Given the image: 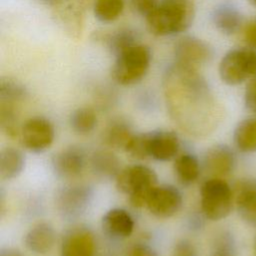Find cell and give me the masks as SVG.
Returning <instances> with one entry per match:
<instances>
[{
	"instance_id": "1",
	"label": "cell",
	"mask_w": 256,
	"mask_h": 256,
	"mask_svg": "<svg viewBox=\"0 0 256 256\" xmlns=\"http://www.w3.org/2000/svg\"><path fill=\"white\" fill-rule=\"evenodd\" d=\"M196 8L193 0H159L146 17L147 28L155 36H168L186 31L193 23Z\"/></svg>"
},
{
	"instance_id": "2",
	"label": "cell",
	"mask_w": 256,
	"mask_h": 256,
	"mask_svg": "<svg viewBox=\"0 0 256 256\" xmlns=\"http://www.w3.org/2000/svg\"><path fill=\"white\" fill-rule=\"evenodd\" d=\"M115 183L118 191L128 196L131 206L142 208L146 206L151 192L158 185V177L152 168L134 164L122 168Z\"/></svg>"
},
{
	"instance_id": "3",
	"label": "cell",
	"mask_w": 256,
	"mask_h": 256,
	"mask_svg": "<svg viewBox=\"0 0 256 256\" xmlns=\"http://www.w3.org/2000/svg\"><path fill=\"white\" fill-rule=\"evenodd\" d=\"M152 60L150 48L137 44L115 57L111 69L113 80L122 86L140 82L147 74Z\"/></svg>"
},
{
	"instance_id": "4",
	"label": "cell",
	"mask_w": 256,
	"mask_h": 256,
	"mask_svg": "<svg viewBox=\"0 0 256 256\" xmlns=\"http://www.w3.org/2000/svg\"><path fill=\"white\" fill-rule=\"evenodd\" d=\"M232 187L223 179L210 177L200 187V207L204 217L219 221L230 215L234 208Z\"/></svg>"
},
{
	"instance_id": "5",
	"label": "cell",
	"mask_w": 256,
	"mask_h": 256,
	"mask_svg": "<svg viewBox=\"0 0 256 256\" xmlns=\"http://www.w3.org/2000/svg\"><path fill=\"white\" fill-rule=\"evenodd\" d=\"M218 72L221 80L229 86L256 77V51L250 48L229 50L219 63Z\"/></svg>"
},
{
	"instance_id": "6",
	"label": "cell",
	"mask_w": 256,
	"mask_h": 256,
	"mask_svg": "<svg viewBox=\"0 0 256 256\" xmlns=\"http://www.w3.org/2000/svg\"><path fill=\"white\" fill-rule=\"evenodd\" d=\"M52 8L56 23L70 37L79 38L84 27L87 0H40Z\"/></svg>"
},
{
	"instance_id": "7",
	"label": "cell",
	"mask_w": 256,
	"mask_h": 256,
	"mask_svg": "<svg viewBox=\"0 0 256 256\" xmlns=\"http://www.w3.org/2000/svg\"><path fill=\"white\" fill-rule=\"evenodd\" d=\"M20 138L28 151L41 153L52 145L55 139V129L49 119L42 116L31 117L22 124Z\"/></svg>"
},
{
	"instance_id": "8",
	"label": "cell",
	"mask_w": 256,
	"mask_h": 256,
	"mask_svg": "<svg viewBox=\"0 0 256 256\" xmlns=\"http://www.w3.org/2000/svg\"><path fill=\"white\" fill-rule=\"evenodd\" d=\"M183 202L180 190L171 184L157 185L151 192L147 203V210L157 218H170L181 208Z\"/></svg>"
},
{
	"instance_id": "9",
	"label": "cell",
	"mask_w": 256,
	"mask_h": 256,
	"mask_svg": "<svg viewBox=\"0 0 256 256\" xmlns=\"http://www.w3.org/2000/svg\"><path fill=\"white\" fill-rule=\"evenodd\" d=\"M213 48L204 40L195 36H184L174 46L175 62L198 68L213 58Z\"/></svg>"
},
{
	"instance_id": "10",
	"label": "cell",
	"mask_w": 256,
	"mask_h": 256,
	"mask_svg": "<svg viewBox=\"0 0 256 256\" xmlns=\"http://www.w3.org/2000/svg\"><path fill=\"white\" fill-rule=\"evenodd\" d=\"M236 167V155L227 144L218 143L209 147L203 157V168L211 176L223 178Z\"/></svg>"
},
{
	"instance_id": "11",
	"label": "cell",
	"mask_w": 256,
	"mask_h": 256,
	"mask_svg": "<svg viewBox=\"0 0 256 256\" xmlns=\"http://www.w3.org/2000/svg\"><path fill=\"white\" fill-rule=\"evenodd\" d=\"M232 189L234 204L240 218L249 226L256 227V180L239 179Z\"/></svg>"
},
{
	"instance_id": "12",
	"label": "cell",
	"mask_w": 256,
	"mask_h": 256,
	"mask_svg": "<svg viewBox=\"0 0 256 256\" xmlns=\"http://www.w3.org/2000/svg\"><path fill=\"white\" fill-rule=\"evenodd\" d=\"M96 240L92 231L84 226L68 230L61 242L60 256H95Z\"/></svg>"
},
{
	"instance_id": "13",
	"label": "cell",
	"mask_w": 256,
	"mask_h": 256,
	"mask_svg": "<svg viewBox=\"0 0 256 256\" xmlns=\"http://www.w3.org/2000/svg\"><path fill=\"white\" fill-rule=\"evenodd\" d=\"M51 165L58 177L64 179L76 178L85 168L86 154L79 146H69L54 154Z\"/></svg>"
},
{
	"instance_id": "14",
	"label": "cell",
	"mask_w": 256,
	"mask_h": 256,
	"mask_svg": "<svg viewBox=\"0 0 256 256\" xmlns=\"http://www.w3.org/2000/svg\"><path fill=\"white\" fill-rule=\"evenodd\" d=\"M92 193L88 186L70 185L64 187L57 196V206L65 217H76L83 213L89 202Z\"/></svg>"
},
{
	"instance_id": "15",
	"label": "cell",
	"mask_w": 256,
	"mask_h": 256,
	"mask_svg": "<svg viewBox=\"0 0 256 256\" xmlns=\"http://www.w3.org/2000/svg\"><path fill=\"white\" fill-rule=\"evenodd\" d=\"M180 140L172 130L158 129L149 131V158L167 162L178 156Z\"/></svg>"
},
{
	"instance_id": "16",
	"label": "cell",
	"mask_w": 256,
	"mask_h": 256,
	"mask_svg": "<svg viewBox=\"0 0 256 256\" xmlns=\"http://www.w3.org/2000/svg\"><path fill=\"white\" fill-rule=\"evenodd\" d=\"M101 228L108 237L123 240L133 233L134 219L127 210L112 208L102 216Z\"/></svg>"
},
{
	"instance_id": "17",
	"label": "cell",
	"mask_w": 256,
	"mask_h": 256,
	"mask_svg": "<svg viewBox=\"0 0 256 256\" xmlns=\"http://www.w3.org/2000/svg\"><path fill=\"white\" fill-rule=\"evenodd\" d=\"M56 233L49 222L33 225L24 236L25 247L35 254H46L54 246Z\"/></svg>"
},
{
	"instance_id": "18",
	"label": "cell",
	"mask_w": 256,
	"mask_h": 256,
	"mask_svg": "<svg viewBox=\"0 0 256 256\" xmlns=\"http://www.w3.org/2000/svg\"><path fill=\"white\" fill-rule=\"evenodd\" d=\"M211 18L216 29L225 35L235 34L243 25L242 14L230 4H220L215 7Z\"/></svg>"
},
{
	"instance_id": "19",
	"label": "cell",
	"mask_w": 256,
	"mask_h": 256,
	"mask_svg": "<svg viewBox=\"0 0 256 256\" xmlns=\"http://www.w3.org/2000/svg\"><path fill=\"white\" fill-rule=\"evenodd\" d=\"M134 134L131 126L126 121L115 119L103 130L102 141L110 149L125 151Z\"/></svg>"
},
{
	"instance_id": "20",
	"label": "cell",
	"mask_w": 256,
	"mask_h": 256,
	"mask_svg": "<svg viewBox=\"0 0 256 256\" xmlns=\"http://www.w3.org/2000/svg\"><path fill=\"white\" fill-rule=\"evenodd\" d=\"M233 144L241 153L256 152V117L241 120L233 131Z\"/></svg>"
},
{
	"instance_id": "21",
	"label": "cell",
	"mask_w": 256,
	"mask_h": 256,
	"mask_svg": "<svg viewBox=\"0 0 256 256\" xmlns=\"http://www.w3.org/2000/svg\"><path fill=\"white\" fill-rule=\"evenodd\" d=\"M26 158L23 152L15 147H4L0 151V178L12 180L24 170Z\"/></svg>"
},
{
	"instance_id": "22",
	"label": "cell",
	"mask_w": 256,
	"mask_h": 256,
	"mask_svg": "<svg viewBox=\"0 0 256 256\" xmlns=\"http://www.w3.org/2000/svg\"><path fill=\"white\" fill-rule=\"evenodd\" d=\"M90 164L94 174L102 179L116 178L121 170L118 157L107 149L95 151L90 158Z\"/></svg>"
},
{
	"instance_id": "23",
	"label": "cell",
	"mask_w": 256,
	"mask_h": 256,
	"mask_svg": "<svg viewBox=\"0 0 256 256\" xmlns=\"http://www.w3.org/2000/svg\"><path fill=\"white\" fill-rule=\"evenodd\" d=\"M173 170L177 180L182 185H191L198 179L201 165L194 154L183 153L174 159Z\"/></svg>"
},
{
	"instance_id": "24",
	"label": "cell",
	"mask_w": 256,
	"mask_h": 256,
	"mask_svg": "<svg viewBox=\"0 0 256 256\" xmlns=\"http://www.w3.org/2000/svg\"><path fill=\"white\" fill-rule=\"evenodd\" d=\"M104 41L108 50L115 57L125 50L139 44L137 32L128 28L120 29L119 31L112 34H106Z\"/></svg>"
},
{
	"instance_id": "25",
	"label": "cell",
	"mask_w": 256,
	"mask_h": 256,
	"mask_svg": "<svg viewBox=\"0 0 256 256\" xmlns=\"http://www.w3.org/2000/svg\"><path fill=\"white\" fill-rule=\"evenodd\" d=\"M69 123L75 133L80 135L89 134L97 125L96 112L87 106L79 107L70 114Z\"/></svg>"
},
{
	"instance_id": "26",
	"label": "cell",
	"mask_w": 256,
	"mask_h": 256,
	"mask_svg": "<svg viewBox=\"0 0 256 256\" xmlns=\"http://www.w3.org/2000/svg\"><path fill=\"white\" fill-rule=\"evenodd\" d=\"M1 131L9 138L20 136L21 126L18 124V114L15 104L0 102Z\"/></svg>"
},
{
	"instance_id": "27",
	"label": "cell",
	"mask_w": 256,
	"mask_h": 256,
	"mask_svg": "<svg viewBox=\"0 0 256 256\" xmlns=\"http://www.w3.org/2000/svg\"><path fill=\"white\" fill-rule=\"evenodd\" d=\"M124 10V0H94L93 13L101 22H112Z\"/></svg>"
},
{
	"instance_id": "28",
	"label": "cell",
	"mask_w": 256,
	"mask_h": 256,
	"mask_svg": "<svg viewBox=\"0 0 256 256\" xmlns=\"http://www.w3.org/2000/svg\"><path fill=\"white\" fill-rule=\"evenodd\" d=\"M26 87L19 81L11 78H3L0 81V102L17 105L27 97Z\"/></svg>"
},
{
	"instance_id": "29",
	"label": "cell",
	"mask_w": 256,
	"mask_h": 256,
	"mask_svg": "<svg viewBox=\"0 0 256 256\" xmlns=\"http://www.w3.org/2000/svg\"><path fill=\"white\" fill-rule=\"evenodd\" d=\"M125 152L134 159L144 160L149 158V132L135 133Z\"/></svg>"
},
{
	"instance_id": "30",
	"label": "cell",
	"mask_w": 256,
	"mask_h": 256,
	"mask_svg": "<svg viewBox=\"0 0 256 256\" xmlns=\"http://www.w3.org/2000/svg\"><path fill=\"white\" fill-rule=\"evenodd\" d=\"M211 256H235V242L231 234L224 232L219 235Z\"/></svg>"
},
{
	"instance_id": "31",
	"label": "cell",
	"mask_w": 256,
	"mask_h": 256,
	"mask_svg": "<svg viewBox=\"0 0 256 256\" xmlns=\"http://www.w3.org/2000/svg\"><path fill=\"white\" fill-rule=\"evenodd\" d=\"M244 105L248 111L256 114V78L250 79L246 85L244 92Z\"/></svg>"
},
{
	"instance_id": "32",
	"label": "cell",
	"mask_w": 256,
	"mask_h": 256,
	"mask_svg": "<svg viewBox=\"0 0 256 256\" xmlns=\"http://www.w3.org/2000/svg\"><path fill=\"white\" fill-rule=\"evenodd\" d=\"M133 9L141 16L148 17L157 7L159 0H130Z\"/></svg>"
},
{
	"instance_id": "33",
	"label": "cell",
	"mask_w": 256,
	"mask_h": 256,
	"mask_svg": "<svg viewBox=\"0 0 256 256\" xmlns=\"http://www.w3.org/2000/svg\"><path fill=\"white\" fill-rule=\"evenodd\" d=\"M172 256H198V253L195 245L190 240L181 239L175 244Z\"/></svg>"
},
{
	"instance_id": "34",
	"label": "cell",
	"mask_w": 256,
	"mask_h": 256,
	"mask_svg": "<svg viewBox=\"0 0 256 256\" xmlns=\"http://www.w3.org/2000/svg\"><path fill=\"white\" fill-rule=\"evenodd\" d=\"M126 256H158V255L151 246L144 243H136L128 249Z\"/></svg>"
},
{
	"instance_id": "35",
	"label": "cell",
	"mask_w": 256,
	"mask_h": 256,
	"mask_svg": "<svg viewBox=\"0 0 256 256\" xmlns=\"http://www.w3.org/2000/svg\"><path fill=\"white\" fill-rule=\"evenodd\" d=\"M243 36L250 48L256 49V19L245 26Z\"/></svg>"
},
{
	"instance_id": "36",
	"label": "cell",
	"mask_w": 256,
	"mask_h": 256,
	"mask_svg": "<svg viewBox=\"0 0 256 256\" xmlns=\"http://www.w3.org/2000/svg\"><path fill=\"white\" fill-rule=\"evenodd\" d=\"M0 256H24V255L19 250L8 247V248L1 249Z\"/></svg>"
},
{
	"instance_id": "37",
	"label": "cell",
	"mask_w": 256,
	"mask_h": 256,
	"mask_svg": "<svg viewBox=\"0 0 256 256\" xmlns=\"http://www.w3.org/2000/svg\"><path fill=\"white\" fill-rule=\"evenodd\" d=\"M249 1L251 2V4H252V5H254V6L256 7V0H249Z\"/></svg>"
},
{
	"instance_id": "38",
	"label": "cell",
	"mask_w": 256,
	"mask_h": 256,
	"mask_svg": "<svg viewBox=\"0 0 256 256\" xmlns=\"http://www.w3.org/2000/svg\"><path fill=\"white\" fill-rule=\"evenodd\" d=\"M254 250H255V254H256V239H255V243H254Z\"/></svg>"
}]
</instances>
